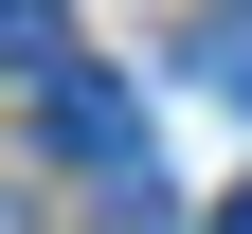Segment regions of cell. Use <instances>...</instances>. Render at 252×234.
Wrapping results in <instances>:
<instances>
[{
	"label": "cell",
	"instance_id": "1",
	"mask_svg": "<svg viewBox=\"0 0 252 234\" xmlns=\"http://www.w3.org/2000/svg\"><path fill=\"white\" fill-rule=\"evenodd\" d=\"M36 144L90 162L108 198H126V180H162V162H144V90H126L108 54H54V72H36Z\"/></svg>",
	"mask_w": 252,
	"mask_h": 234
},
{
	"label": "cell",
	"instance_id": "2",
	"mask_svg": "<svg viewBox=\"0 0 252 234\" xmlns=\"http://www.w3.org/2000/svg\"><path fill=\"white\" fill-rule=\"evenodd\" d=\"M198 90H216V108H252V18H216V36H198Z\"/></svg>",
	"mask_w": 252,
	"mask_h": 234
},
{
	"label": "cell",
	"instance_id": "3",
	"mask_svg": "<svg viewBox=\"0 0 252 234\" xmlns=\"http://www.w3.org/2000/svg\"><path fill=\"white\" fill-rule=\"evenodd\" d=\"M0 36H18V72H54V54H72V0H18Z\"/></svg>",
	"mask_w": 252,
	"mask_h": 234
},
{
	"label": "cell",
	"instance_id": "4",
	"mask_svg": "<svg viewBox=\"0 0 252 234\" xmlns=\"http://www.w3.org/2000/svg\"><path fill=\"white\" fill-rule=\"evenodd\" d=\"M216 234H252V180H234V198H216Z\"/></svg>",
	"mask_w": 252,
	"mask_h": 234
}]
</instances>
